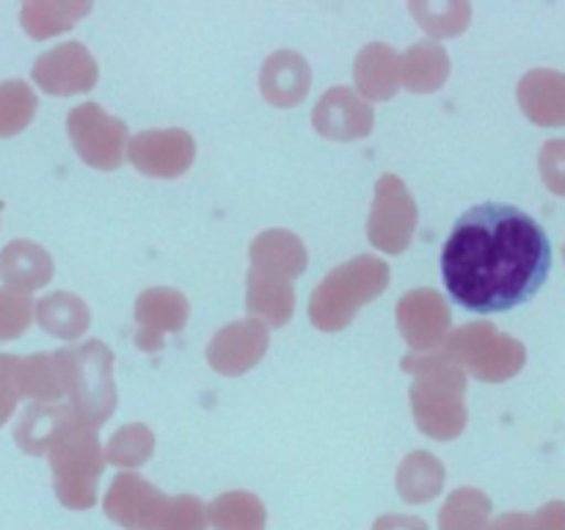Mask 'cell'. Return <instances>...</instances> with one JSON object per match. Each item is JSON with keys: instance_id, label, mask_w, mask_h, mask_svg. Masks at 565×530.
Instances as JSON below:
<instances>
[{"instance_id": "1", "label": "cell", "mask_w": 565, "mask_h": 530, "mask_svg": "<svg viewBox=\"0 0 565 530\" xmlns=\"http://www.w3.org/2000/svg\"><path fill=\"white\" fill-rule=\"evenodd\" d=\"M447 296L467 312L494 315L522 307L552 271L544 226L516 204L483 202L458 215L441 248Z\"/></svg>"}, {"instance_id": "2", "label": "cell", "mask_w": 565, "mask_h": 530, "mask_svg": "<svg viewBox=\"0 0 565 530\" xmlns=\"http://www.w3.org/2000/svg\"><path fill=\"white\" fill-rule=\"evenodd\" d=\"M544 177L552 191L565 193V141L550 144L544 149Z\"/></svg>"}, {"instance_id": "3", "label": "cell", "mask_w": 565, "mask_h": 530, "mask_svg": "<svg viewBox=\"0 0 565 530\" xmlns=\"http://www.w3.org/2000/svg\"><path fill=\"white\" fill-rule=\"evenodd\" d=\"M0 417H3V412H0Z\"/></svg>"}]
</instances>
